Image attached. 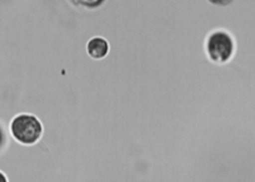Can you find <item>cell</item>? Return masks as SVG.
<instances>
[{"instance_id":"cell-4","label":"cell","mask_w":255,"mask_h":182,"mask_svg":"<svg viewBox=\"0 0 255 182\" xmlns=\"http://www.w3.org/2000/svg\"><path fill=\"white\" fill-rule=\"evenodd\" d=\"M0 182H8V180H6L5 175L3 172H0Z\"/></svg>"},{"instance_id":"cell-5","label":"cell","mask_w":255,"mask_h":182,"mask_svg":"<svg viewBox=\"0 0 255 182\" xmlns=\"http://www.w3.org/2000/svg\"><path fill=\"white\" fill-rule=\"evenodd\" d=\"M3 141H4V132H3V130L0 129V146H1Z\"/></svg>"},{"instance_id":"cell-3","label":"cell","mask_w":255,"mask_h":182,"mask_svg":"<svg viewBox=\"0 0 255 182\" xmlns=\"http://www.w3.org/2000/svg\"><path fill=\"white\" fill-rule=\"evenodd\" d=\"M88 54L94 59H103L109 51V44L103 38H93L88 43Z\"/></svg>"},{"instance_id":"cell-1","label":"cell","mask_w":255,"mask_h":182,"mask_svg":"<svg viewBox=\"0 0 255 182\" xmlns=\"http://www.w3.org/2000/svg\"><path fill=\"white\" fill-rule=\"evenodd\" d=\"M10 130L15 140L24 145H33L38 141L43 134V126L35 116L21 114L14 117Z\"/></svg>"},{"instance_id":"cell-2","label":"cell","mask_w":255,"mask_h":182,"mask_svg":"<svg viewBox=\"0 0 255 182\" xmlns=\"http://www.w3.org/2000/svg\"><path fill=\"white\" fill-rule=\"evenodd\" d=\"M208 54L217 64H224L234 54V40L225 31H215L208 39Z\"/></svg>"}]
</instances>
